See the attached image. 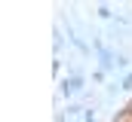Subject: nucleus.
I'll use <instances>...</instances> for the list:
<instances>
[{
    "instance_id": "obj_2",
    "label": "nucleus",
    "mask_w": 132,
    "mask_h": 122,
    "mask_svg": "<svg viewBox=\"0 0 132 122\" xmlns=\"http://www.w3.org/2000/svg\"><path fill=\"white\" fill-rule=\"evenodd\" d=\"M95 15H98V18H117V15H114V9H111L108 3H101V6H95Z\"/></svg>"
},
{
    "instance_id": "obj_5",
    "label": "nucleus",
    "mask_w": 132,
    "mask_h": 122,
    "mask_svg": "<svg viewBox=\"0 0 132 122\" xmlns=\"http://www.w3.org/2000/svg\"><path fill=\"white\" fill-rule=\"evenodd\" d=\"M92 83H98V86L104 83V70H95V73H92Z\"/></svg>"
},
{
    "instance_id": "obj_4",
    "label": "nucleus",
    "mask_w": 132,
    "mask_h": 122,
    "mask_svg": "<svg viewBox=\"0 0 132 122\" xmlns=\"http://www.w3.org/2000/svg\"><path fill=\"white\" fill-rule=\"evenodd\" d=\"M117 67L126 70V67H129V58H126V55H117Z\"/></svg>"
},
{
    "instance_id": "obj_3",
    "label": "nucleus",
    "mask_w": 132,
    "mask_h": 122,
    "mask_svg": "<svg viewBox=\"0 0 132 122\" xmlns=\"http://www.w3.org/2000/svg\"><path fill=\"white\" fill-rule=\"evenodd\" d=\"M83 122H98V113H95L92 107H86V113H83Z\"/></svg>"
},
{
    "instance_id": "obj_1",
    "label": "nucleus",
    "mask_w": 132,
    "mask_h": 122,
    "mask_svg": "<svg viewBox=\"0 0 132 122\" xmlns=\"http://www.w3.org/2000/svg\"><path fill=\"white\" fill-rule=\"evenodd\" d=\"M83 83H86V79H83V73H68V76L59 79V95L71 101L74 95H80V91H83Z\"/></svg>"
}]
</instances>
